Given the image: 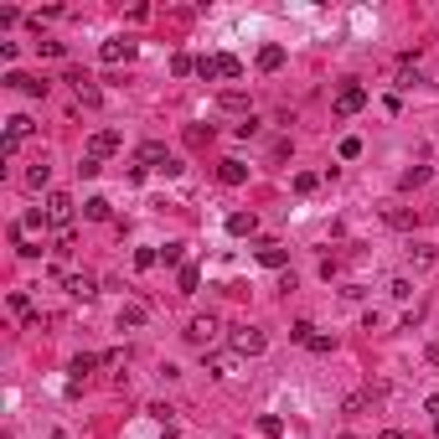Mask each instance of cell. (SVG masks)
Returning <instances> with one entry per match:
<instances>
[{"instance_id": "f1b7e54d", "label": "cell", "mask_w": 439, "mask_h": 439, "mask_svg": "<svg viewBox=\"0 0 439 439\" xmlns=\"http://www.w3.org/2000/svg\"><path fill=\"white\" fill-rule=\"evenodd\" d=\"M310 336H315V326H310V321H295V326H290V342L310 346Z\"/></svg>"}, {"instance_id": "30bf717a", "label": "cell", "mask_w": 439, "mask_h": 439, "mask_svg": "<svg viewBox=\"0 0 439 439\" xmlns=\"http://www.w3.org/2000/svg\"><path fill=\"white\" fill-rule=\"evenodd\" d=\"M62 284H68L73 300H93V295H98V279H93V274H68Z\"/></svg>"}, {"instance_id": "8d00e7d4", "label": "cell", "mask_w": 439, "mask_h": 439, "mask_svg": "<svg viewBox=\"0 0 439 439\" xmlns=\"http://www.w3.org/2000/svg\"><path fill=\"white\" fill-rule=\"evenodd\" d=\"M367 403H372V393H351V398H346V413H362Z\"/></svg>"}, {"instance_id": "52a82bcc", "label": "cell", "mask_w": 439, "mask_h": 439, "mask_svg": "<svg viewBox=\"0 0 439 439\" xmlns=\"http://www.w3.org/2000/svg\"><path fill=\"white\" fill-rule=\"evenodd\" d=\"M68 83H73V93H78V104H83V109H93L98 98H104V93H98V83L88 78L83 68H68Z\"/></svg>"}, {"instance_id": "f35d334b", "label": "cell", "mask_w": 439, "mask_h": 439, "mask_svg": "<svg viewBox=\"0 0 439 439\" xmlns=\"http://www.w3.org/2000/svg\"><path fill=\"white\" fill-rule=\"evenodd\" d=\"M331 346H336V342H331V336H321V331H315V336H310V351H315V357H326V351H331Z\"/></svg>"}, {"instance_id": "5b68a950", "label": "cell", "mask_w": 439, "mask_h": 439, "mask_svg": "<svg viewBox=\"0 0 439 439\" xmlns=\"http://www.w3.org/2000/svg\"><path fill=\"white\" fill-rule=\"evenodd\" d=\"M263 346H269V336H263L259 326H238L233 331V357H259Z\"/></svg>"}, {"instance_id": "2e32d148", "label": "cell", "mask_w": 439, "mask_h": 439, "mask_svg": "<svg viewBox=\"0 0 439 439\" xmlns=\"http://www.w3.org/2000/svg\"><path fill=\"white\" fill-rule=\"evenodd\" d=\"M284 259H290V254H284L274 238H263V243H259V263H269V269H284Z\"/></svg>"}, {"instance_id": "ba28073f", "label": "cell", "mask_w": 439, "mask_h": 439, "mask_svg": "<svg viewBox=\"0 0 439 439\" xmlns=\"http://www.w3.org/2000/svg\"><path fill=\"white\" fill-rule=\"evenodd\" d=\"M98 57H104L109 68H114V62H129V57H135V41H129V37H114V41L98 47Z\"/></svg>"}, {"instance_id": "836d02e7", "label": "cell", "mask_w": 439, "mask_h": 439, "mask_svg": "<svg viewBox=\"0 0 439 439\" xmlns=\"http://www.w3.org/2000/svg\"><path fill=\"white\" fill-rule=\"evenodd\" d=\"M357 156H362V140L346 135V140H342V160H357Z\"/></svg>"}, {"instance_id": "ab89813d", "label": "cell", "mask_w": 439, "mask_h": 439, "mask_svg": "<svg viewBox=\"0 0 439 439\" xmlns=\"http://www.w3.org/2000/svg\"><path fill=\"white\" fill-rule=\"evenodd\" d=\"M41 47V57H68V47H62V41H37Z\"/></svg>"}, {"instance_id": "484cf974", "label": "cell", "mask_w": 439, "mask_h": 439, "mask_svg": "<svg viewBox=\"0 0 439 439\" xmlns=\"http://www.w3.org/2000/svg\"><path fill=\"white\" fill-rule=\"evenodd\" d=\"M259 434L263 439H279L284 434V419H279V413H263V419H259Z\"/></svg>"}, {"instance_id": "4316f807", "label": "cell", "mask_w": 439, "mask_h": 439, "mask_svg": "<svg viewBox=\"0 0 439 439\" xmlns=\"http://www.w3.org/2000/svg\"><path fill=\"white\" fill-rule=\"evenodd\" d=\"M233 362L238 357H207V372H212V377H233Z\"/></svg>"}, {"instance_id": "d6986e66", "label": "cell", "mask_w": 439, "mask_h": 439, "mask_svg": "<svg viewBox=\"0 0 439 439\" xmlns=\"http://www.w3.org/2000/svg\"><path fill=\"white\" fill-rule=\"evenodd\" d=\"M109 212H114V207H109L104 196H88V202H83V217H88V223H109Z\"/></svg>"}, {"instance_id": "4dcf8cb0", "label": "cell", "mask_w": 439, "mask_h": 439, "mask_svg": "<svg viewBox=\"0 0 439 439\" xmlns=\"http://www.w3.org/2000/svg\"><path fill=\"white\" fill-rule=\"evenodd\" d=\"M315 186H321V176H315V171H300V176H295V192H315Z\"/></svg>"}, {"instance_id": "1f68e13d", "label": "cell", "mask_w": 439, "mask_h": 439, "mask_svg": "<svg viewBox=\"0 0 439 439\" xmlns=\"http://www.w3.org/2000/svg\"><path fill=\"white\" fill-rule=\"evenodd\" d=\"M73 248H78V233H73V227H68V233H62V238H57V248H52V254H57V259H68V254H73Z\"/></svg>"}, {"instance_id": "8fae6325", "label": "cell", "mask_w": 439, "mask_h": 439, "mask_svg": "<svg viewBox=\"0 0 439 439\" xmlns=\"http://www.w3.org/2000/svg\"><path fill=\"white\" fill-rule=\"evenodd\" d=\"M10 88H21V93H31V98H47V78H26V73H10V78H6Z\"/></svg>"}, {"instance_id": "4fadbf2b", "label": "cell", "mask_w": 439, "mask_h": 439, "mask_svg": "<svg viewBox=\"0 0 439 439\" xmlns=\"http://www.w3.org/2000/svg\"><path fill=\"white\" fill-rule=\"evenodd\" d=\"M217 181H223V186H243L248 181V166H243V160H223V166H217Z\"/></svg>"}, {"instance_id": "d590c367", "label": "cell", "mask_w": 439, "mask_h": 439, "mask_svg": "<svg viewBox=\"0 0 439 439\" xmlns=\"http://www.w3.org/2000/svg\"><path fill=\"white\" fill-rule=\"evenodd\" d=\"M10 310H16V315H21V321H26V315H31V300H26V295H21V290H16V295H10Z\"/></svg>"}, {"instance_id": "5bb4252c", "label": "cell", "mask_w": 439, "mask_h": 439, "mask_svg": "<svg viewBox=\"0 0 439 439\" xmlns=\"http://www.w3.org/2000/svg\"><path fill=\"white\" fill-rule=\"evenodd\" d=\"M98 362H104V357H88V351H83V357H73V367H68V372H73V393H78L83 382H88V372H93Z\"/></svg>"}, {"instance_id": "7a4b0ae2", "label": "cell", "mask_w": 439, "mask_h": 439, "mask_svg": "<svg viewBox=\"0 0 439 439\" xmlns=\"http://www.w3.org/2000/svg\"><path fill=\"white\" fill-rule=\"evenodd\" d=\"M331 109H336L342 119L362 114V109H367V88H362V83H342V88H336V98H331Z\"/></svg>"}, {"instance_id": "ee69618b", "label": "cell", "mask_w": 439, "mask_h": 439, "mask_svg": "<svg viewBox=\"0 0 439 439\" xmlns=\"http://www.w3.org/2000/svg\"><path fill=\"white\" fill-rule=\"evenodd\" d=\"M52 439H73V434H62V429H57V434H52Z\"/></svg>"}, {"instance_id": "f546056e", "label": "cell", "mask_w": 439, "mask_h": 439, "mask_svg": "<svg viewBox=\"0 0 439 439\" xmlns=\"http://www.w3.org/2000/svg\"><path fill=\"white\" fill-rule=\"evenodd\" d=\"M160 263V248H135V269H156Z\"/></svg>"}, {"instance_id": "f6af8a7d", "label": "cell", "mask_w": 439, "mask_h": 439, "mask_svg": "<svg viewBox=\"0 0 439 439\" xmlns=\"http://www.w3.org/2000/svg\"><path fill=\"white\" fill-rule=\"evenodd\" d=\"M434 439H439V419H434Z\"/></svg>"}, {"instance_id": "9a60e30c", "label": "cell", "mask_w": 439, "mask_h": 439, "mask_svg": "<svg viewBox=\"0 0 439 439\" xmlns=\"http://www.w3.org/2000/svg\"><path fill=\"white\" fill-rule=\"evenodd\" d=\"M227 233H233V238L259 233V217H254V212H233V217H227Z\"/></svg>"}, {"instance_id": "8992f818", "label": "cell", "mask_w": 439, "mask_h": 439, "mask_svg": "<svg viewBox=\"0 0 439 439\" xmlns=\"http://www.w3.org/2000/svg\"><path fill=\"white\" fill-rule=\"evenodd\" d=\"M47 223L62 227V233L73 227V196L68 192H47Z\"/></svg>"}, {"instance_id": "603a6c76", "label": "cell", "mask_w": 439, "mask_h": 439, "mask_svg": "<svg viewBox=\"0 0 439 439\" xmlns=\"http://www.w3.org/2000/svg\"><path fill=\"white\" fill-rule=\"evenodd\" d=\"M160 263H171V269H186V243H166V248H160Z\"/></svg>"}, {"instance_id": "ffe728a7", "label": "cell", "mask_w": 439, "mask_h": 439, "mask_svg": "<svg viewBox=\"0 0 439 439\" xmlns=\"http://www.w3.org/2000/svg\"><path fill=\"white\" fill-rule=\"evenodd\" d=\"M424 181H429V166H413V171H403V176H398V192H419Z\"/></svg>"}, {"instance_id": "6da1fadb", "label": "cell", "mask_w": 439, "mask_h": 439, "mask_svg": "<svg viewBox=\"0 0 439 439\" xmlns=\"http://www.w3.org/2000/svg\"><path fill=\"white\" fill-rule=\"evenodd\" d=\"M140 166H145V171H166V176H176V171H181V160H176L171 150L160 145V140H145V145H140Z\"/></svg>"}, {"instance_id": "b9f144b4", "label": "cell", "mask_w": 439, "mask_h": 439, "mask_svg": "<svg viewBox=\"0 0 439 439\" xmlns=\"http://www.w3.org/2000/svg\"><path fill=\"white\" fill-rule=\"evenodd\" d=\"M424 409H429V413H434V419H439V388L429 393V403H424Z\"/></svg>"}, {"instance_id": "ac0fdd59", "label": "cell", "mask_w": 439, "mask_h": 439, "mask_svg": "<svg viewBox=\"0 0 439 439\" xmlns=\"http://www.w3.org/2000/svg\"><path fill=\"white\" fill-rule=\"evenodd\" d=\"M145 321H150V310H145L140 300H129L124 310H119V326H129V331H135V326H145Z\"/></svg>"}, {"instance_id": "e575fe53", "label": "cell", "mask_w": 439, "mask_h": 439, "mask_svg": "<svg viewBox=\"0 0 439 439\" xmlns=\"http://www.w3.org/2000/svg\"><path fill=\"white\" fill-rule=\"evenodd\" d=\"M98 171H104V160H98V156H83L78 160V176H98Z\"/></svg>"}, {"instance_id": "d6a6232c", "label": "cell", "mask_w": 439, "mask_h": 439, "mask_svg": "<svg viewBox=\"0 0 439 439\" xmlns=\"http://www.w3.org/2000/svg\"><path fill=\"white\" fill-rule=\"evenodd\" d=\"M171 73H176V78H186V73H196V62L186 57V52H176V57H171Z\"/></svg>"}, {"instance_id": "277c9868", "label": "cell", "mask_w": 439, "mask_h": 439, "mask_svg": "<svg viewBox=\"0 0 439 439\" xmlns=\"http://www.w3.org/2000/svg\"><path fill=\"white\" fill-rule=\"evenodd\" d=\"M31 129H37V124H31V119L26 114H10L6 119V140H0V156H16V150H21V140H31Z\"/></svg>"}, {"instance_id": "7402d4cb", "label": "cell", "mask_w": 439, "mask_h": 439, "mask_svg": "<svg viewBox=\"0 0 439 439\" xmlns=\"http://www.w3.org/2000/svg\"><path fill=\"white\" fill-rule=\"evenodd\" d=\"M217 78H243V62H238L233 52H223V57H217Z\"/></svg>"}, {"instance_id": "83f0119b", "label": "cell", "mask_w": 439, "mask_h": 439, "mask_svg": "<svg viewBox=\"0 0 439 439\" xmlns=\"http://www.w3.org/2000/svg\"><path fill=\"white\" fill-rule=\"evenodd\" d=\"M217 104H223L227 114H243V109H248V98H243V93H238V88H233V93H223V98H217Z\"/></svg>"}, {"instance_id": "cb8c5ba5", "label": "cell", "mask_w": 439, "mask_h": 439, "mask_svg": "<svg viewBox=\"0 0 439 439\" xmlns=\"http://www.w3.org/2000/svg\"><path fill=\"white\" fill-rule=\"evenodd\" d=\"M176 284H181V295H196V284H202V274L186 263V269H176Z\"/></svg>"}, {"instance_id": "60d3db41", "label": "cell", "mask_w": 439, "mask_h": 439, "mask_svg": "<svg viewBox=\"0 0 439 439\" xmlns=\"http://www.w3.org/2000/svg\"><path fill=\"white\" fill-rule=\"evenodd\" d=\"M388 290H393V300H409V295H413V284H409V279H393Z\"/></svg>"}, {"instance_id": "3957f363", "label": "cell", "mask_w": 439, "mask_h": 439, "mask_svg": "<svg viewBox=\"0 0 439 439\" xmlns=\"http://www.w3.org/2000/svg\"><path fill=\"white\" fill-rule=\"evenodd\" d=\"M217 336H223V321H217V315H192V326H186V342H192V346L207 351Z\"/></svg>"}, {"instance_id": "7bdbcfd3", "label": "cell", "mask_w": 439, "mask_h": 439, "mask_svg": "<svg viewBox=\"0 0 439 439\" xmlns=\"http://www.w3.org/2000/svg\"><path fill=\"white\" fill-rule=\"evenodd\" d=\"M377 439H409V434H398V429H382Z\"/></svg>"}, {"instance_id": "9c48e42d", "label": "cell", "mask_w": 439, "mask_h": 439, "mask_svg": "<svg viewBox=\"0 0 439 439\" xmlns=\"http://www.w3.org/2000/svg\"><path fill=\"white\" fill-rule=\"evenodd\" d=\"M119 145H124V140H119V129H98V135L88 140V156H98V160H104V156H114Z\"/></svg>"}, {"instance_id": "e0dca14e", "label": "cell", "mask_w": 439, "mask_h": 439, "mask_svg": "<svg viewBox=\"0 0 439 439\" xmlns=\"http://www.w3.org/2000/svg\"><path fill=\"white\" fill-rule=\"evenodd\" d=\"M41 227H47V207H31V212L21 217V238H37Z\"/></svg>"}, {"instance_id": "74e56055", "label": "cell", "mask_w": 439, "mask_h": 439, "mask_svg": "<svg viewBox=\"0 0 439 439\" xmlns=\"http://www.w3.org/2000/svg\"><path fill=\"white\" fill-rule=\"evenodd\" d=\"M196 73H202V78L212 83V78H217V57H196Z\"/></svg>"}, {"instance_id": "44dd1931", "label": "cell", "mask_w": 439, "mask_h": 439, "mask_svg": "<svg viewBox=\"0 0 439 439\" xmlns=\"http://www.w3.org/2000/svg\"><path fill=\"white\" fill-rule=\"evenodd\" d=\"M47 181H52V166H47V160H37V166L26 171V186H31V192H41Z\"/></svg>"}, {"instance_id": "7c38bea8", "label": "cell", "mask_w": 439, "mask_h": 439, "mask_svg": "<svg viewBox=\"0 0 439 439\" xmlns=\"http://www.w3.org/2000/svg\"><path fill=\"white\" fill-rule=\"evenodd\" d=\"M279 68H284V47H279V41L259 47V73H279Z\"/></svg>"}, {"instance_id": "d4e9b609", "label": "cell", "mask_w": 439, "mask_h": 439, "mask_svg": "<svg viewBox=\"0 0 439 439\" xmlns=\"http://www.w3.org/2000/svg\"><path fill=\"white\" fill-rule=\"evenodd\" d=\"M409 263H413V269H434V248L413 243V248H409Z\"/></svg>"}]
</instances>
